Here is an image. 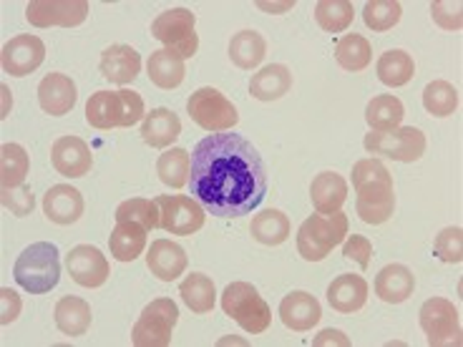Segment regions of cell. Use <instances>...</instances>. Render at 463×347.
<instances>
[{"label":"cell","mask_w":463,"mask_h":347,"mask_svg":"<svg viewBox=\"0 0 463 347\" xmlns=\"http://www.w3.org/2000/svg\"><path fill=\"white\" fill-rule=\"evenodd\" d=\"M189 192L212 217H244L267 197L265 162L240 134H209L192 151Z\"/></svg>","instance_id":"1"},{"label":"cell","mask_w":463,"mask_h":347,"mask_svg":"<svg viewBox=\"0 0 463 347\" xmlns=\"http://www.w3.org/2000/svg\"><path fill=\"white\" fill-rule=\"evenodd\" d=\"M146 116L144 111V98L137 91H96L86 104V121L89 127L99 131H111V128H128L139 124Z\"/></svg>","instance_id":"2"},{"label":"cell","mask_w":463,"mask_h":347,"mask_svg":"<svg viewBox=\"0 0 463 347\" xmlns=\"http://www.w3.org/2000/svg\"><path fill=\"white\" fill-rule=\"evenodd\" d=\"M15 282L31 295H46L61 279V259L56 244L35 242L25 247L13 267Z\"/></svg>","instance_id":"3"},{"label":"cell","mask_w":463,"mask_h":347,"mask_svg":"<svg viewBox=\"0 0 463 347\" xmlns=\"http://www.w3.org/2000/svg\"><path fill=\"white\" fill-rule=\"evenodd\" d=\"M347 214L333 211V214H313L310 220L302 221L298 230V252L305 262H323L325 257L343 244L347 237Z\"/></svg>","instance_id":"4"},{"label":"cell","mask_w":463,"mask_h":347,"mask_svg":"<svg viewBox=\"0 0 463 347\" xmlns=\"http://www.w3.org/2000/svg\"><path fill=\"white\" fill-rule=\"evenodd\" d=\"M222 310L250 335H262L272 323L265 297L250 282H232L222 295Z\"/></svg>","instance_id":"5"},{"label":"cell","mask_w":463,"mask_h":347,"mask_svg":"<svg viewBox=\"0 0 463 347\" xmlns=\"http://www.w3.org/2000/svg\"><path fill=\"white\" fill-rule=\"evenodd\" d=\"M179 323V307L169 297H156L141 310L139 320L131 330V342L137 347L172 345V333Z\"/></svg>","instance_id":"6"},{"label":"cell","mask_w":463,"mask_h":347,"mask_svg":"<svg viewBox=\"0 0 463 347\" xmlns=\"http://www.w3.org/2000/svg\"><path fill=\"white\" fill-rule=\"evenodd\" d=\"M186 114H189V118L197 127H202L209 134L232 131V128L237 127V121H240V114H237V108H234L230 98L222 91H217V89H209V86L189 96Z\"/></svg>","instance_id":"7"},{"label":"cell","mask_w":463,"mask_h":347,"mask_svg":"<svg viewBox=\"0 0 463 347\" xmlns=\"http://www.w3.org/2000/svg\"><path fill=\"white\" fill-rule=\"evenodd\" d=\"M151 35L156 41H162L164 48L176 51L184 61L199 51L197 15L186 8H172V11L159 13L151 23Z\"/></svg>","instance_id":"8"},{"label":"cell","mask_w":463,"mask_h":347,"mask_svg":"<svg viewBox=\"0 0 463 347\" xmlns=\"http://www.w3.org/2000/svg\"><path fill=\"white\" fill-rule=\"evenodd\" d=\"M363 146L368 154L388 156L393 162L413 164L426 154V134L416 127H398L393 131H371Z\"/></svg>","instance_id":"9"},{"label":"cell","mask_w":463,"mask_h":347,"mask_svg":"<svg viewBox=\"0 0 463 347\" xmlns=\"http://www.w3.org/2000/svg\"><path fill=\"white\" fill-rule=\"evenodd\" d=\"M418 323L426 333L430 347H458L463 342L458 310L446 297H430L423 302L418 313Z\"/></svg>","instance_id":"10"},{"label":"cell","mask_w":463,"mask_h":347,"mask_svg":"<svg viewBox=\"0 0 463 347\" xmlns=\"http://www.w3.org/2000/svg\"><path fill=\"white\" fill-rule=\"evenodd\" d=\"M159 207V227L169 234L189 237L204 227L207 211L194 197L184 194H162L154 199Z\"/></svg>","instance_id":"11"},{"label":"cell","mask_w":463,"mask_h":347,"mask_svg":"<svg viewBox=\"0 0 463 347\" xmlns=\"http://www.w3.org/2000/svg\"><path fill=\"white\" fill-rule=\"evenodd\" d=\"M355 189V209L358 217L365 224H385L393 217L395 211V189H393V174L373 179V182H360L353 186Z\"/></svg>","instance_id":"12"},{"label":"cell","mask_w":463,"mask_h":347,"mask_svg":"<svg viewBox=\"0 0 463 347\" xmlns=\"http://www.w3.org/2000/svg\"><path fill=\"white\" fill-rule=\"evenodd\" d=\"M28 23L35 28H76L89 18V3L86 0H31L25 8Z\"/></svg>","instance_id":"13"},{"label":"cell","mask_w":463,"mask_h":347,"mask_svg":"<svg viewBox=\"0 0 463 347\" xmlns=\"http://www.w3.org/2000/svg\"><path fill=\"white\" fill-rule=\"evenodd\" d=\"M43 61H46V46H43V41H41L38 35L31 33L11 38V41L3 46V53H0L3 70L15 76V79L31 76L33 70L41 69Z\"/></svg>","instance_id":"14"},{"label":"cell","mask_w":463,"mask_h":347,"mask_svg":"<svg viewBox=\"0 0 463 347\" xmlns=\"http://www.w3.org/2000/svg\"><path fill=\"white\" fill-rule=\"evenodd\" d=\"M66 269L71 279L81 287L96 289L106 285L109 279V262L101 255V249H96L91 244H79L66 255Z\"/></svg>","instance_id":"15"},{"label":"cell","mask_w":463,"mask_h":347,"mask_svg":"<svg viewBox=\"0 0 463 347\" xmlns=\"http://www.w3.org/2000/svg\"><path fill=\"white\" fill-rule=\"evenodd\" d=\"M320 317H323V307H320L317 297L310 295V292L295 289V292L285 295L282 302H279V320L292 333L313 330L315 324L320 323Z\"/></svg>","instance_id":"16"},{"label":"cell","mask_w":463,"mask_h":347,"mask_svg":"<svg viewBox=\"0 0 463 347\" xmlns=\"http://www.w3.org/2000/svg\"><path fill=\"white\" fill-rule=\"evenodd\" d=\"M51 162L58 174L69 179H81L91 172L93 154L89 144L79 136H61L51 149Z\"/></svg>","instance_id":"17"},{"label":"cell","mask_w":463,"mask_h":347,"mask_svg":"<svg viewBox=\"0 0 463 347\" xmlns=\"http://www.w3.org/2000/svg\"><path fill=\"white\" fill-rule=\"evenodd\" d=\"M83 197L76 186L71 184H56L51 186L43 197V214L48 221H53L58 227H71L83 217Z\"/></svg>","instance_id":"18"},{"label":"cell","mask_w":463,"mask_h":347,"mask_svg":"<svg viewBox=\"0 0 463 347\" xmlns=\"http://www.w3.org/2000/svg\"><path fill=\"white\" fill-rule=\"evenodd\" d=\"M99 70L106 81L118 83V86H127V83L137 81V76L141 73V56L137 48L127 46V43H116L109 46L101 53V63Z\"/></svg>","instance_id":"19"},{"label":"cell","mask_w":463,"mask_h":347,"mask_svg":"<svg viewBox=\"0 0 463 347\" xmlns=\"http://www.w3.org/2000/svg\"><path fill=\"white\" fill-rule=\"evenodd\" d=\"M79 98V89L66 73H48L43 81L38 83V104L51 116H66L73 111Z\"/></svg>","instance_id":"20"},{"label":"cell","mask_w":463,"mask_h":347,"mask_svg":"<svg viewBox=\"0 0 463 347\" xmlns=\"http://www.w3.org/2000/svg\"><path fill=\"white\" fill-rule=\"evenodd\" d=\"M327 302L340 314L360 313L368 302V282L360 275H340L327 287Z\"/></svg>","instance_id":"21"},{"label":"cell","mask_w":463,"mask_h":347,"mask_svg":"<svg viewBox=\"0 0 463 347\" xmlns=\"http://www.w3.org/2000/svg\"><path fill=\"white\" fill-rule=\"evenodd\" d=\"M186 265H189L186 252L176 242H169V239L151 242L146 252V267L151 269V275H156L162 282H174L179 275H184Z\"/></svg>","instance_id":"22"},{"label":"cell","mask_w":463,"mask_h":347,"mask_svg":"<svg viewBox=\"0 0 463 347\" xmlns=\"http://www.w3.org/2000/svg\"><path fill=\"white\" fill-rule=\"evenodd\" d=\"M182 136V121L172 108H151L141 124V139L151 149H166Z\"/></svg>","instance_id":"23"},{"label":"cell","mask_w":463,"mask_h":347,"mask_svg":"<svg viewBox=\"0 0 463 347\" xmlns=\"http://www.w3.org/2000/svg\"><path fill=\"white\" fill-rule=\"evenodd\" d=\"M146 234L149 230L139 221H116L114 231L109 237L111 257L116 262H134L146 249Z\"/></svg>","instance_id":"24"},{"label":"cell","mask_w":463,"mask_h":347,"mask_svg":"<svg viewBox=\"0 0 463 347\" xmlns=\"http://www.w3.org/2000/svg\"><path fill=\"white\" fill-rule=\"evenodd\" d=\"M310 199L317 214H333L340 211L347 199V182L335 172L317 174L310 184Z\"/></svg>","instance_id":"25"},{"label":"cell","mask_w":463,"mask_h":347,"mask_svg":"<svg viewBox=\"0 0 463 347\" xmlns=\"http://www.w3.org/2000/svg\"><path fill=\"white\" fill-rule=\"evenodd\" d=\"M416 289V277L405 265L383 267L375 277V295L388 305H401Z\"/></svg>","instance_id":"26"},{"label":"cell","mask_w":463,"mask_h":347,"mask_svg":"<svg viewBox=\"0 0 463 347\" xmlns=\"http://www.w3.org/2000/svg\"><path fill=\"white\" fill-rule=\"evenodd\" d=\"M146 73H149V81L154 86H159L164 91H172L184 81V58L179 56L176 51H169V48L154 51L149 61H146Z\"/></svg>","instance_id":"27"},{"label":"cell","mask_w":463,"mask_h":347,"mask_svg":"<svg viewBox=\"0 0 463 347\" xmlns=\"http://www.w3.org/2000/svg\"><path fill=\"white\" fill-rule=\"evenodd\" d=\"M292 86V73L282 63H269L260 69L250 81V93L257 101H278Z\"/></svg>","instance_id":"28"},{"label":"cell","mask_w":463,"mask_h":347,"mask_svg":"<svg viewBox=\"0 0 463 347\" xmlns=\"http://www.w3.org/2000/svg\"><path fill=\"white\" fill-rule=\"evenodd\" d=\"M53 317H56V327L69 337L86 335V330L91 327V305L81 297H61L53 310Z\"/></svg>","instance_id":"29"},{"label":"cell","mask_w":463,"mask_h":347,"mask_svg":"<svg viewBox=\"0 0 463 347\" xmlns=\"http://www.w3.org/2000/svg\"><path fill=\"white\" fill-rule=\"evenodd\" d=\"M267 56V41L257 31H240L232 35L230 58L237 69L255 70Z\"/></svg>","instance_id":"30"},{"label":"cell","mask_w":463,"mask_h":347,"mask_svg":"<svg viewBox=\"0 0 463 347\" xmlns=\"http://www.w3.org/2000/svg\"><path fill=\"white\" fill-rule=\"evenodd\" d=\"M179 295L184 305L194 314H207L214 310V300H217V287L214 282L202 275V272H192L186 275V279L179 285Z\"/></svg>","instance_id":"31"},{"label":"cell","mask_w":463,"mask_h":347,"mask_svg":"<svg viewBox=\"0 0 463 347\" xmlns=\"http://www.w3.org/2000/svg\"><path fill=\"white\" fill-rule=\"evenodd\" d=\"M405 106L398 96H391V93H383V96H375L368 108H365V121L373 131H393L403 124Z\"/></svg>","instance_id":"32"},{"label":"cell","mask_w":463,"mask_h":347,"mask_svg":"<svg viewBox=\"0 0 463 347\" xmlns=\"http://www.w3.org/2000/svg\"><path fill=\"white\" fill-rule=\"evenodd\" d=\"M250 234L252 239L265 247H278V244L288 242L289 237V220L285 211L279 209H265L262 214H257L252 224H250Z\"/></svg>","instance_id":"33"},{"label":"cell","mask_w":463,"mask_h":347,"mask_svg":"<svg viewBox=\"0 0 463 347\" xmlns=\"http://www.w3.org/2000/svg\"><path fill=\"white\" fill-rule=\"evenodd\" d=\"M375 70H378L381 83L391 86V89H401L405 83H411V79L416 76V63H413L411 53L395 48V51H385V53L378 58Z\"/></svg>","instance_id":"34"},{"label":"cell","mask_w":463,"mask_h":347,"mask_svg":"<svg viewBox=\"0 0 463 347\" xmlns=\"http://www.w3.org/2000/svg\"><path fill=\"white\" fill-rule=\"evenodd\" d=\"M335 61L340 69L353 70V73L368 69L373 61V48L368 43V38H363L358 33L343 35L335 46Z\"/></svg>","instance_id":"35"},{"label":"cell","mask_w":463,"mask_h":347,"mask_svg":"<svg viewBox=\"0 0 463 347\" xmlns=\"http://www.w3.org/2000/svg\"><path fill=\"white\" fill-rule=\"evenodd\" d=\"M31 159L21 144H3L0 146V186L3 189H15L24 186L28 176Z\"/></svg>","instance_id":"36"},{"label":"cell","mask_w":463,"mask_h":347,"mask_svg":"<svg viewBox=\"0 0 463 347\" xmlns=\"http://www.w3.org/2000/svg\"><path fill=\"white\" fill-rule=\"evenodd\" d=\"M189 166H192V154L182 146H172L159 156L156 174L166 186L182 189V186L189 184Z\"/></svg>","instance_id":"37"},{"label":"cell","mask_w":463,"mask_h":347,"mask_svg":"<svg viewBox=\"0 0 463 347\" xmlns=\"http://www.w3.org/2000/svg\"><path fill=\"white\" fill-rule=\"evenodd\" d=\"M353 3L347 0H320L315 5V21L325 33H343L353 23Z\"/></svg>","instance_id":"38"},{"label":"cell","mask_w":463,"mask_h":347,"mask_svg":"<svg viewBox=\"0 0 463 347\" xmlns=\"http://www.w3.org/2000/svg\"><path fill=\"white\" fill-rule=\"evenodd\" d=\"M401 18H403V8L398 0H371L363 8V21L375 33L391 31L393 25L401 23Z\"/></svg>","instance_id":"39"},{"label":"cell","mask_w":463,"mask_h":347,"mask_svg":"<svg viewBox=\"0 0 463 347\" xmlns=\"http://www.w3.org/2000/svg\"><path fill=\"white\" fill-rule=\"evenodd\" d=\"M423 106L430 116H453L458 108V91L449 81H430L423 89Z\"/></svg>","instance_id":"40"},{"label":"cell","mask_w":463,"mask_h":347,"mask_svg":"<svg viewBox=\"0 0 463 347\" xmlns=\"http://www.w3.org/2000/svg\"><path fill=\"white\" fill-rule=\"evenodd\" d=\"M116 221H139L144 224L146 230H156L159 227V207H156V202L154 199H127V202H121L118 209H116L114 214Z\"/></svg>","instance_id":"41"},{"label":"cell","mask_w":463,"mask_h":347,"mask_svg":"<svg viewBox=\"0 0 463 347\" xmlns=\"http://www.w3.org/2000/svg\"><path fill=\"white\" fill-rule=\"evenodd\" d=\"M433 255L446 265H461L463 262V231L461 227H446L436 234Z\"/></svg>","instance_id":"42"},{"label":"cell","mask_w":463,"mask_h":347,"mask_svg":"<svg viewBox=\"0 0 463 347\" xmlns=\"http://www.w3.org/2000/svg\"><path fill=\"white\" fill-rule=\"evenodd\" d=\"M0 202L3 207L8 209L15 217H28L33 214L35 209V197L31 192V186H15V189H3L0 192Z\"/></svg>","instance_id":"43"},{"label":"cell","mask_w":463,"mask_h":347,"mask_svg":"<svg viewBox=\"0 0 463 347\" xmlns=\"http://www.w3.org/2000/svg\"><path fill=\"white\" fill-rule=\"evenodd\" d=\"M430 15L439 28L443 31H461L463 25V5L456 0V3H449V0H436L430 5Z\"/></svg>","instance_id":"44"},{"label":"cell","mask_w":463,"mask_h":347,"mask_svg":"<svg viewBox=\"0 0 463 347\" xmlns=\"http://www.w3.org/2000/svg\"><path fill=\"white\" fill-rule=\"evenodd\" d=\"M343 255L345 259H353L360 269H368L373 259V244L368 237H360V234H353L350 239L343 247Z\"/></svg>","instance_id":"45"},{"label":"cell","mask_w":463,"mask_h":347,"mask_svg":"<svg viewBox=\"0 0 463 347\" xmlns=\"http://www.w3.org/2000/svg\"><path fill=\"white\" fill-rule=\"evenodd\" d=\"M21 310H24V302H21V297L8 287L0 289V324L15 323V320H18V314H21Z\"/></svg>","instance_id":"46"},{"label":"cell","mask_w":463,"mask_h":347,"mask_svg":"<svg viewBox=\"0 0 463 347\" xmlns=\"http://www.w3.org/2000/svg\"><path fill=\"white\" fill-rule=\"evenodd\" d=\"M315 345L323 347V345H350V340H347L340 330H325V333H320V335L315 337Z\"/></svg>","instance_id":"47"},{"label":"cell","mask_w":463,"mask_h":347,"mask_svg":"<svg viewBox=\"0 0 463 347\" xmlns=\"http://www.w3.org/2000/svg\"><path fill=\"white\" fill-rule=\"evenodd\" d=\"M262 11H288V8H292L295 3H282V5H272V3H257Z\"/></svg>","instance_id":"48"}]
</instances>
